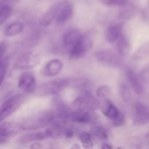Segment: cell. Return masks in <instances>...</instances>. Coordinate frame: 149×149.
I'll return each mask as SVG.
<instances>
[{
    "label": "cell",
    "instance_id": "obj_1",
    "mask_svg": "<svg viewBox=\"0 0 149 149\" xmlns=\"http://www.w3.org/2000/svg\"><path fill=\"white\" fill-rule=\"evenodd\" d=\"M74 14V5L68 0L59 1L54 4L45 13L41 20V25L48 26L53 21L58 26H62L71 18Z\"/></svg>",
    "mask_w": 149,
    "mask_h": 149
},
{
    "label": "cell",
    "instance_id": "obj_2",
    "mask_svg": "<svg viewBox=\"0 0 149 149\" xmlns=\"http://www.w3.org/2000/svg\"><path fill=\"white\" fill-rule=\"evenodd\" d=\"M55 119L53 111H42L26 118L21 124L23 130H37L47 127Z\"/></svg>",
    "mask_w": 149,
    "mask_h": 149
},
{
    "label": "cell",
    "instance_id": "obj_3",
    "mask_svg": "<svg viewBox=\"0 0 149 149\" xmlns=\"http://www.w3.org/2000/svg\"><path fill=\"white\" fill-rule=\"evenodd\" d=\"M73 81L70 79H58L47 81L36 87L33 92L35 95L39 97L55 95L71 85Z\"/></svg>",
    "mask_w": 149,
    "mask_h": 149
},
{
    "label": "cell",
    "instance_id": "obj_4",
    "mask_svg": "<svg viewBox=\"0 0 149 149\" xmlns=\"http://www.w3.org/2000/svg\"><path fill=\"white\" fill-rule=\"evenodd\" d=\"M73 108L75 110L95 111L100 108L101 103L90 92L84 91L73 102Z\"/></svg>",
    "mask_w": 149,
    "mask_h": 149
},
{
    "label": "cell",
    "instance_id": "obj_5",
    "mask_svg": "<svg viewBox=\"0 0 149 149\" xmlns=\"http://www.w3.org/2000/svg\"><path fill=\"white\" fill-rule=\"evenodd\" d=\"M93 46V37L91 34H81L79 40L71 47L69 57L71 59H79L87 54Z\"/></svg>",
    "mask_w": 149,
    "mask_h": 149
},
{
    "label": "cell",
    "instance_id": "obj_6",
    "mask_svg": "<svg viewBox=\"0 0 149 149\" xmlns=\"http://www.w3.org/2000/svg\"><path fill=\"white\" fill-rule=\"evenodd\" d=\"M24 101L23 94H17L5 100L0 106V123L18 110Z\"/></svg>",
    "mask_w": 149,
    "mask_h": 149
},
{
    "label": "cell",
    "instance_id": "obj_7",
    "mask_svg": "<svg viewBox=\"0 0 149 149\" xmlns=\"http://www.w3.org/2000/svg\"><path fill=\"white\" fill-rule=\"evenodd\" d=\"M41 61V55L36 51H28L20 55L16 61L15 67L16 69H31L37 66Z\"/></svg>",
    "mask_w": 149,
    "mask_h": 149
},
{
    "label": "cell",
    "instance_id": "obj_8",
    "mask_svg": "<svg viewBox=\"0 0 149 149\" xmlns=\"http://www.w3.org/2000/svg\"><path fill=\"white\" fill-rule=\"evenodd\" d=\"M23 130L21 124L15 122H6L0 124V145L5 144L12 138Z\"/></svg>",
    "mask_w": 149,
    "mask_h": 149
},
{
    "label": "cell",
    "instance_id": "obj_9",
    "mask_svg": "<svg viewBox=\"0 0 149 149\" xmlns=\"http://www.w3.org/2000/svg\"><path fill=\"white\" fill-rule=\"evenodd\" d=\"M149 123V107L143 103L137 102L135 105L133 125L136 127L143 126Z\"/></svg>",
    "mask_w": 149,
    "mask_h": 149
},
{
    "label": "cell",
    "instance_id": "obj_10",
    "mask_svg": "<svg viewBox=\"0 0 149 149\" xmlns=\"http://www.w3.org/2000/svg\"><path fill=\"white\" fill-rule=\"evenodd\" d=\"M18 87L26 93H33L36 88V81L33 73H23L19 78Z\"/></svg>",
    "mask_w": 149,
    "mask_h": 149
},
{
    "label": "cell",
    "instance_id": "obj_11",
    "mask_svg": "<svg viewBox=\"0 0 149 149\" xmlns=\"http://www.w3.org/2000/svg\"><path fill=\"white\" fill-rule=\"evenodd\" d=\"M97 114L94 111L82 110H74L72 111L71 116V121L77 124L94 123L97 120Z\"/></svg>",
    "mask_w": 149,
    "mask_h": 149
},
{
    "label": "cell",
    "instance_id": "obj_12",
    "mask_svg": "<svg viewBox=\"0 0 149 149\" xmlns=\"http://www.w3.org/2000/svg\"><path fill=\"white\" fill-rule=\"evenodd\" d=\"M95 58L99 62L112 67H117L121 62L119 57L110 50H100L95 53Z\"/></svg>",
    "mask_w": 149,
    "mask_h": 149
},
{
    "label": "cell",
    "instance_id": "obj_13",
    "mask_svg": "<svg viewBox=\"0 0 149 149\" xmlns=\"http://www.w3.org/2000/svg\"><path fill=\"white\" fill-rule=\"evenodd\" d=\"M67 127L68 125L54 119L48 125L45 132H47L49 138L58 139L64 136V132Z\"/></svg>",
    "mask_w": 149,
    "mask_h": 149
},
{
    "label": "cell",
    "instance_id": "obj_14",
    "mask_svg": "<svg viewBox=\"0 0 149 149\" xmlns=\"http://www.w3.org/2000/svg\"><path fill=\"white\" fill-rule=\"evenodd\" d=\"M63 68V63L59 59H52L48 61L42 68V74L46 77H55L58 75Z\"/></svg>",
    "mask_w": 149,
    "mask_h": 149
},
{
    "label": "cell",
    "instance_id": "obj_15",
    "mask_svg": "<svg viewBox=\"0 0 149 149\" xmlns=\"http://www.w3.org/2000/svg\"><path fill=\"white\" fill-rule=\"evenodd\" d=\"M126 77L134 93L137 95H141L143 93V86L140 77L137 75L135 71L129 68L126 71Z\"/></svg>",
    "mask_w": 149,
    "mask_h": 149
},
{
    "label": "cell",
    "instance_id": "obj_16",
    "mask_svg": "<svg viewBox=\"0 0 149 149\" xmlns=\"http://www.w3.org/2000/svg\"><path fill=\"white\" fill-rule=\"evenodd\" d=\"M100 108L103 115L111 120V122L116 120L122 113V112L120 111L110 100H106L104 103L100 105Z\"/></svg>",
    "mask_w": 149,
    "mask_h": 149
},
{
    "label": "cell",
    "instance_id": "obj_17",
    "mask_svg": "<svg viewBox=\"0 0 149 149\" xmlns=\"http://www.w3.org/2000/svg\"><path fill=\"white\" fill-rule=\"evenodd\" d=\"M123 26L120 23L111 25L106 31V39L109 43L113 44L117 42L118 39L123 34Z\"/></svg>",
    "mask_w": 149,
    "mask_h": 149
},
{
    "label": "cell",
    "instance_id": "obj_18",
    "mask_svg": "<svg viewBox=\"0 0 149 149\" xmlns=\"http://www.w3.org/2000/svg\"><path fill=\"white\" fill-rule=\"evenodd\" d=\"M49 138L47 134L45 131H41V132H29L23 135L18 138L17 141L20 144H26L29 143L34 142V141H44Z\"/></svg>",
    "mask_w": 149,
    "mask_h": 149
},
{
    "label": "cell",
    "instance_id": "obj_19",
    "mask_svg": "<svg viewBox=\"0 0 149 149\" xmlns=\"http://www.w3.org/2000/svg\"><path fill=\"white\" fill-rule=\"evenodd\" d=\"M81 36V33L78 29H71L65 31L63 35L62 42L63 45L65 47L71 48Z\"/></svg>",
    "mask_w": 149,
    "mask_h": 149
},
{
    "label": "cell",
    "instance_id": "obj_20",
    "mask_svg": "<svg viewBox=\"0 0 149 149\" xmlns=\"http://www.w3.org/2000/svg\"><path fill=\"white\" fill-rule=\"evenodd\" d=\"M116 48L120 57H126L130 51V43L125 35L122 34L116 42Z\"/></svg>",
    "mask_w": 149,
    "mask_h": 149
},
{
    "label": "cell",
    "instance_id": "obj_21",
    "mask_svg": "<svg viewBox=\"0 0 149 149\" xmlns=\"http://www.w3.org/2000/svg\"><path fill=\"white\" fill-rule=\"evenodd\" d=\"M25 26L22 22H13L5 29L4 34L7 36H14L20 34L24 30Z\"/></svg>",
    "mask_w": 149,
    "mask_h": 149
},
{
    "label": "cell",
    "instance_id": "obj_22",
    "mask_svg": "<svg viewBox=\"0 0 149 149\" xmlns=\"http://www.w3.org/2000/svg\"><path fill=\"white\" fill-rule=\"evenodd\" d=\"M120 7L119 15L121 17L125 20H131L134 17L135 14V8L132 4L128 2Z\"/></svg>",
    "mask_w": 149,
    "mask_h": 149
},
{
    "label": "cell",
    "instance_id": "obj_23",
    "mask_svg": "<svg viewBox=\"0 0 149 149\" xmlns=\"http://www.w3.org/2000/svg\"><path fill=\"white\" fill-rule=\"evenodd\" d=\"M90 134L95 138L101 140V141H107L109 138V134L104 127L101 125L94 126L90 130Z\"/></svg>",
    "mask_w": 149,
    "mask_h": 149
},
{
    "label": "cell",
    "instance_id": "obj_24",
    "mask_svg": "<svg viewBox=\"0 0 149 149\" xmlns=\"http://www.w3.org/2000/svg\"><path fill=\"white\" fill-rule=\"evenodd\" d=\"M79 138L84 149H93V142L92 140V135L90 132H81Z\"/></svg>",
    "mask_w": 149,
    "mask_h": 149
},
{
    "label": "cell",
    "instance_id": "obj_25",
    "mask_svg": "<svg viewBox=\"0 0 149 149\" xmlns=\"http://www.w3.org/2000/svg\"><path fill=\"white\" fill-rule=\"evenodd\" d=\"M9 65H10V57L7 56L5 58L4 57L0 61V87L5 78Z\"/></svg>",
    "mask_w": 149,
    "mask_h": 149
},
{
    "label": "cell",
    "instance_id": "obj_26",
    "mask_svg": "<svg viewBox=\"0 0 149 149\" xmlns=\"http://www.w3.org/2000/svg\"><path fill=\"white\" fill-rule=\"evenodd\" d=\"M119 93L122 98L125 102L130 101L132 99V92L127 84L125 83H122L119 86Z\"/></svg>",
    "mask_w": 149,
    "mask_h": 149
},
{
    "label": "cell",
    "instance_id": "obj_27",
    "mask_svg": "<svg viewBox=\"0 0 149 149\" xmlns=\"http://www.w3.org/2000/svg\"><path fill=\"white\" fill-rule=\"evenodd\" d=\"M111 94V89L109 85H101L96 90V95L99 98H107Z\"/></svg>",
    "mask_w": 149,
    "mask_h": 149
},
{
    "label": "cell",
    "instance_id": "obj_28",
    "mask_svg": "<svg viewBox=\"0 0 149 149\" xmlns=\"http://www.w3.org/2000/svg\"><path fill=\"white\" fill-rule=\"evenodd\" d=\"M99 1L102 4L107 7H122L129 2V0H99Z\"/></svg>",
    "mask_w": 149,
    "mask_h": 149
},
{
    "label": "cell",
    "instance_id": "obj_29",
    "mask_svg": "<svg viewBox=\"0 0 149 149\" xmlns=\"http://www.w3.org/2000/svg\"><path fill=\"white\" fill-rule=\"evenodd\" d=\"M149 55V45H145L141 48L139 51H138L135 55V58L137 59H143L144 58H146Z\"/></svg>",
    "mask_w": 149,
    "mask_h": 149
},
{
    "label": "cell",
    "instance_id": "obj_30",
    "mask_svg": "<svg viewBox=\"0 0 149 149\" xmlns=\"http://www.w3.org/2000/svg\"><path fill=\"white\" fill-rule=\"evenodd\" d=\"M7 49V45L5 42L0 43V61L4 58Z\"/></svg>",
    "mask_w": 149,
    "mask_h": 149
},
{
    "label": "cell",
    "instance_id": "obj_31",
    "mask_svg": "<svg viewBox=\"0 0 149 149\" xmlns=\"http://www.w3.org/2000/svg\"><path fill=\"white\" fill-rule=\"evenodd\" d=\"M64 136L66 138L71 139L74 136V130L72 127H67L65 129V132H64Z\"/></svg>",
    "mask_w": 149,
    "mask_h": 149
},
{
    "label": "cell",
    "instance_id": "obj_32",
    "mask_svg": "<svg viewBox=\"0 0 149 149\" xmlns=\"http://www.w3.org/2000/svg\"><path fill=\"white\" fill-rule=\"evenodd\" d=\"M140 79H143V81L146 82H149V68L144 70L142 74H141Z\"/></svg>",
    "mask_w": 149,
    "mask_h": 149
},
{
    "label": "cell",
    "instance_id": "obj_33",
    "mask_svg": "<svg viewBox=\"0 0 149 149\" xmlns=\"http://www.w3.org/2000/svg\"><path fill=\"white\" fill-rule=\"evenodd\" d=\"M30 149H42V145L38 142H35L31 144Z\"/></svg>",
    "mask_w": 149,
    "mask_h": 149
},
{
    "label": "cell",
    "instance_id": "obj_34",
    "mask_svg": "<svg viewBox=\"0 0 149 149\" xmlns=\"http://www.w3.org/2000/svg\"><path fill=\"white\" fill-rule=\"evenodd\" d=\"M101 149H113V148H112V146L111 144L108 143H104L102 145Z\"/></svg>",
    "mask_w": 149,
    "mask_h": 149
},
{
    "label": "cell",
    "instance_id": "obj_35",
    "mask_svg": "<svg viewBox=\"0 0 149 149\" xmlns=\"http://www.w3.org/2000/svg\"><path fill=\"white\" fill-rule=\"evenodd\" d=\"M71 149H81V147H80V146L79 144L74 143L71 146Z\"/></svg>",
    "mask_w": 149,
    "mask_h": 149
},
{
    "label": "cell",
    "instance_id": "obj_36",
    "mask_svg": "<svg viewBox=\"0 0 149 149\" xmlns=\"http://www.w3.org/2000/svg\"><path fill=\"white\" fill-rule=\"evenodd\" d=\"M146 141L147 142L149 143V133H148L146 135Z\"/></svg>",
    "mask_w": 149,
    "mask_h": 149
},
{
    "label": "cell",
    "instance_id": "obj_37",
    "mask_svg": "<svg viewBox=\"0 0 149 149\" xmlns=\"http://www.w3.org/2000/svg\"><path fill=\"white\" fill-rule=\"evenodd\" d=\"M147 5H148V7L149 9V0H148V1H147Z\"/></svg>",
    "mask_w": 149,
    "mask_h": 149
},
{
    "label": "cell",
    "instance_id": "obj_38",
    "mask_svg": "<svg viewBox=\"0 0 149 149\" xmlns=\"http://www.w3.org/2000/svg\"><path fill=\"white\" fill-rule=\"evenodd\" d=\"M116 149H123V148H121V147H118V148H116Z\"/></svg>",
    "mask_w": 149,
    "mask_h": 149
}]
</instances>
